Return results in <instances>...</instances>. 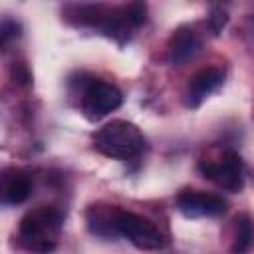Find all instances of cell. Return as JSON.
<instances>
[{"mask_svg": "<svg viewBox=\"0 0 254 254\" xmlns=\"http://www.w3.org/2000/svg\"><path fill=\"white\" fill-rule=\"evenodd\" d=\"M69 10H73V14H67V18L75 16V24L95 28L119 44L127 42L133 30L143 26L147 20V6L141 2H131L115 8H105L101 4H81L69 6Z\"/></svg>", "mask_w": 254, "mask_h": 254, "instance_id": "obj_1", "label": "cell"}, {"mask_svg": "<svg viewBox=\"0 0 254 254\" xmlns=\"http://www.w3.org/2000/svg\"><path fill=\"white\" fill-rule=\"evenodd\" d=\"M64 214L54 206H40L26 212L18 226L20 244L38 254H50L58 246Z\"/></svg>", "mask_w": 254, "mask_h": 254, "instance_id": "obj_2", "label": "cell"}, {"mask_svg": "<svg viewBox=\"0 0 254 254\" xmlns=\"http://www.w3.org/2000/svg\"><path fill=\"white\" fill-rule=\"evenodd\" d=\"M95 149L111 159H133L145 147V137L139 127L125 119H113L93 133Z\"/></svg>", "mask_w": 254, "mask_h": 254, "instance_id": "obj_3", "label": "cell"}, {"mask_svg": "<svg viewBox=\"0 0 254 254\" xmlns=\"http://www.w3.org/2000/svg\"><path fill=\"white\" fill-rule=\"evenodd\" d=\"M198 171L204 179L216 183L218 187H222L230 192H240L244 189V165H242L240 155L232 149L224 151L220 161L200 159Z\"/></svg>", "mask_w": 254, "mask_h": 254, "instance_id": "obj_4", "label": "cell"}, {"mask_svg": "<svg viewBox=\"0 0 254 254\" xmlns=\"http://www.w3.org/2000/svg\"><path fill=\"white\" fill-rule=\"evenodd\" d=\"M121 103H123V95L113 83L101 79H89L85 83L81 111L89 121H99L101 117L115 111Z\"/></svg>", "mask_w": 254, "mask_h": 254, "instance_id": "obj_5", "label": "cell"}, {"mask_svg": "<svg viewBox=\"0 0 254 254\" xmlns=\"http://www.w3.org/2000/svg\"><path fill=\"white\" fill-rule=\"evenodd\" d=\"M117 228H119V236H125L133 246L141 250H159L167 244L165 236L151 220L129 210H119Z\"/></svg>", "mask_w": 254, "mask_h": 254, "instance_id": "obj_6", "label": "cell"}, {"mask_svg": "<svg viewBox=\"0 0 254 254\" xmlns=\"http://www.w3.org/2000/svg\"><path fill=\"white\" fill-rule=\"evenodd\" d=\"M177 208L187 218L200 216H220L226 212V200L212 192H198L194 189H185L177 196Z\"/></svg>", "mask_w": 254, "mask_h": 254, "instance_id": "obj_7", "label": "cell"}, {"mask_svg": "<svg viewBox=\"0 0 254 254\" xmlns=\"http://www.w3.org/2000/svg\"><path fill=\"white\" fill-rule=\"evenodd\" d=\"M119 210L121 208L113 204H105V202L89 204L85 210V222H87L89 232L103 240H115L119 236V228H117Z\"/></svg>", "mask_w": 254, "mask_h": 254, "instance_id": "obj_8", "label": "cell"}, {"mask_svg": "<svg viewBox=\"0 0 254 254\" xmlns=\"http://www.w3.org/2000/svg\"><path fill=\"white\" fill-rule=\"evenodd\" d=\"M167 48H169V62L175 65H183L200 52L202 40L190 26H181L171 34Z\"/></svg>", "mask_w": 254, "mask_h": 254, "instance_id": "obj_9", "label": "cell"}, {"mask_svg": "<svg viewBox=\"0 0 254 254\" xmlns=\"http://www.w3.org/2000/svg\"><path fill=\"white\" fill-rule=\"evenodd\" d=\"M222 81H224V71L220 67H204L196 71L187 85L185 103L189 107H198L206 95H210L222 85Z\"/></svg>", "mask_w": 254, "mask_h": 254, "instance_id": "obj_10", "label": "cell"}, {"mask_svg": "<svg viewBox=\"0 0 254 254\" xmlns=\"http://www.w3.org/2000/svg\"><path fill=\"white\" fill-rule=\"evenodd\" d=\"M32 192V179L24 173H16L14 177L4 181L2 200L4 204H22Z\"/></svg>", "mask_w": 254, "mask_h": 254, "instance_id": "obj_11", "label": "cell"}, {"mask_svg": "<svg viewBox=\"0 0 254 254\" xmlns=\"http://www.w3.org/2000/svg\"><path fill=\"white\" fill-rule=\"evenodd\" d=\"M234 222H236V232H234L232 252L234 254H244L250 248L252 236H254V232H252V220H250V216L246 212H240Z\"/></svg>", "mask_w": 254, "mask_h": 254, "instance_id": "obj_12", "label": "cell"}, {"mask_svg": "<svg viewBox=\"0 0 254 254\" xmlns=\"http://www.w3.org/2000/svg\"><path fill=\"white\" fill-rule=\"evenodd\" d=\"M226 22H228V12L222 6H212L208 12V18H206V26H208L210 34L218 36L222 32V28L226 26Z\"/></svg>", "mask_w": 254, "mask_h": 254, "instance_id": "obj_13", "label": "cell"}, {"mask_svg": "<svg viewBox=\"0 0 254 254\" xmlns=\"http://www.w3.org/2000/svg\"><path fill=\"white\" fill-rule=\"evenodd\" d=\"M20 34H22V26H20L18 22H14V20H4V22H2V26H0V40H2V46H6L8 42L20 38Z\"/></svg>", "mask_w": 254, "mask_h": 254, "instance_id": "obj_14", "label": "cell"}, {"mask_svg": "<svg viewBox=\"0 0 254 254\" xmlns=\"http://www.w3.org/2000/svg\"><path fill=\"white\" fill-rule=\"evenodd\" d=\"M12 77H14V81H16V83H20V85L30 83V79H32V75H30V71H28L26 64H22V62H18V64H14V65H12Z\"/></svg>", "mask_w": 254, "mask_h": 254, "instance_id": "obj_15", "label": "cell"}]
</instances>
